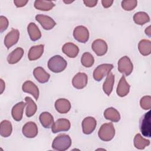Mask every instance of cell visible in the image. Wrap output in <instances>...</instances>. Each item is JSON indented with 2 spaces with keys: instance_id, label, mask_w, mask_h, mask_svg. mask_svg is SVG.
<instances>
[{
  "instance_id": "6da1fadb",
  "label": "cell",
  "mask_w": 151,
  "mask_h": 151,
  "mask_svg": "<svg viewBox=\"0 0 151 151\" xmlns=\"http://www.w3.org/2000/svg\"><path fill=\"white\" fill-rule=\"evenodd\" d=\"M67 65L66 60L59 55L52 57L48 61V67L50 71L58 73L64 71Z\"/></svg>"
},
{
  "instance_id": "7a4b0ae2",
  "label": "cell",
  "mask_w": 151,
  "mask_h": 151,
  "mask_svg": "<svg viewBox=\"0 0 151 151\" xmlns=\"http://www.w3.org/2000/svg\"><path fill=\"white\" fill-rule=\"evenodd\" d=\"M71 145V139L68 134H62L57 136L53 140L52 147L54 150L58 151H64L67 150Z\"/></svg>"
},
{
  "instance_id": "3957f363",
  "label": "cell",
  "mask_w": 151,
  "mask_h": 151,
  "mask_svg": "<svg viewBox=\"0 0 151 151\" xmlns=\"http://www.w3.org/2000/svg\"><path fill=\"white\" fill-rule=\"evenodd\" d=\"M115 135V129L112 123H107L102 124L98 132L99 138L104 142L112 140Z\"/></svg>"
},
{
  "instance_id": "277c9868",
  "label": "cell",
  "mask_w": 151,
  "mask_h": 151,
  "mask_svg": "<svg viewBox=\"0 0 151 151\" xmlns=\"http://www.w3.org/2000/svg\"><path fill=\"white\" fill-rule=\"evenodd\" d=\"M113 67V65L111 64H102L98 65L93 71V78L97 81H101L110 73Z\"/></svg>"
},
{
  "instance_id": "5b68a950",
  "label": "cell",
  "mask_w": 151,
  "mask_h": 151,
  "mask_svg": "<svg viewBox=\"0 0 151 151\" xmlns=\"http://www.w3.org/2000/svg\"><path fill=\"white\" fill-rule=\"evenodd\" d=\"M139 128L142 134L145 137H150V111L145 113L141 117L139 122Z\"/></svg>"
},
{
  "instance_id": "8992f818",
  "label": "cell",
  "mask_w": 151,
  "mask_h": 151,
  "mask_svg": "<svg viewBox=\"0 0 151 151\" xmlns=\"http://www.w3.org/2000/svg\"><path fill=\"white\" fill-rule=\"evenodd\" d=\"M133 65L129 57L124 56L118 61V71L124 76H129L133 71Z\"/></svg>"
},
{
  "instance_id": "52a82bcc",
  "label": "cell",
  "mask_w": 151,
  "mask_h": 151,
  "mask_svg": "<svg viewBox=\"0 0 151 151\" xmlns=\"http://www.w3.org/2000/svg\"><path fill=\"white\" fill-rule=\"evenodd\" d=\"M73 37L77 41L81 43H86L89 38L88 30L84 26H77L73 31Z\"/></svg>"
},
{
  "instance_id": "ba28073f",
  "label": "cell",
  "mask_w": 151,
  "mask_h": 151,
  "mask_svg": "<svg viewBox=\"0 0 151 151\" xmlns=\"http://www.w3.org/2000/svg\"><path fill=\"white\" fill-rule=\"evenodd\" d=\"M35 19L45 30H50L56 25V22L51 17L45 15L38 14L35 16Z\"/></svg>"
},
{
  "instance_id": "9c48e42d",
  "label": "cell",
  "mask_w": 151,
  "mask_h": 151,
  "mask_svg": "<svg viewBox=\"0 0 151 151\" xmlns=\"http://www.w3.org/2000/svg\"><path fill=\"white\" fill-rule=\"evenodd\" d=\"M71 127L70 121L66 119H59L54 123L51 127V130L53 133H57L60 132H67Z\"/></svg>"
},
{
  "instance_id": "30bf717a",
  "label": "cell",
  "mask_w": 151,
  "mask_h": 151,
  "mask_svg": "<svg viewBox=\"0 0 151 151\" xmlns=\"http://www.w3.org/2000/svg\"><path fill=\"white\" fill-rule=\"evenodd\" d=\"M91 48L98 56H103L106 54L108 49L106 42L102 39L94 40L91 44Z\"/></svg>"
},
{
  "instance_id": "8fae6325",
  "label": "cell",
  "mask_w": 151,
  "mask_h": 151,
  "mask_svg": "<svg viewBox=\"0 0 151 151\" xmlns=\"http://www.w3.org/2000/svg\"><path fill=\"white\" fill-rule=\"evenodd\" d=\"M97 125L96 120L93 117H87L82 122V130L85 134H90L95 130Z\"/></svg>"
},
{
  "instance_id": "7c38bea8",
  "label": "cell",
  "mask_w": 151,
  "mask_h": 151,
  "mask_svg": "<svg viewBox=\"0 0 151 151\" xmlns=\"http://www.w3.org/2000/svg\"><path fill=\"white\" fill-rule=\"evenodd\" d=\"M19 38V32L17 29H12L5 37L4 44L7 48L9 49L12 46L16 44Z\"/></svg>"
},
{
  "instance_id": "4fadbf2b",
  "label": "cell",
  "mask_w": 151,
  "mask_h": 151,
  "mask_svg": "<svg viewBox=\"0 0 151 151\" xmlns=\"http://www.w3.org/2000/svg\"><path fill=\"white\" fill-rule=\"evenodd\" d=\"M88 81V77L84 73H78L72 79V84L77 89L84 88Z\"/></svg>"
},
{
  "instance_id": "5bb4252c",
  "label": "cell",
  "mask_w": 151,
  "mask_h": 151,
  "mask_svg": "<svg viewBox=\"0 0 151 151\" xmlns=\"http://www.w3.org/2000/svg\"><path fill=\"white\" fill-rule=\"evenodd\" d=\"M22 132L26 137L34 138L38 134L37 126L33 122H28L23 126Z\"/></svg>"
},
{
  "instance_id": "9a60e30c",
  "label": "cell",
  "mask_w": 151,
  "mask_h": 151,
  "mask_svg": "<svg viewBox=\"0 0 151 151\" xmlns=\"http://www.w3.org/2000/svg\"><path fill=\"white\" fill-rule=\"evenodd\" d=\"M22 89L24 92L31 94L36 100H38L39 97V89L33 82L29 80L25 81L22 84Z\"/></svg>"
},
{
  "instance_id": "2e32d148",
  "label": "cell",
  "mask_w": 151,
  "mask_h": 151,
  "mask_svg": "<svg viewBox=\"0 0 151 151\" xmlns=\"http://www.w3.org/2000/svg\"><path fill=\"white\" fill-rule=\"evenodd\" d=\"M130 85L127 82L125 76H123L120 80H119V82L118 83L117 89H116V93L117 94L121 97H124L127 96L130 91Z\"/></svg>"
},
{
  "instance_id": "e0dca14e",
  "label": "cell",
  "mask_w": 151,
  "mask_h": 151,
  "mask_svg": "<svg viewBox=\"0 0 151 151\" xmlns=\"http://www.w3.org/2000/svg\"><path fill=\"white\" fill-rule=\"evenodd\" d=\"M33 75L35 79L40 83H45L50 79V74L45 71L41 67H37L33 71Z\"/></svg>"
},
{
  "instance_id": "ac0fdd59",
  "label": "cell",
  "mask_w": 151,
  "mask_h": 151,
  "mask_svg": "<svg viewBox=\"0 0 151 151\" xmlns=\"http://www.w3.org/2000/svg\"><path fill=\"white\" fill-rule=\"evenodd\" d=\"M71 107L70 102L65 99H59L55 102V108L56 110L61 114L68 113L70 111Z\"/></svg>"
},
{
  "instance_id": "d6986e66",
  "label": "cell",
  "mask_w": 151,
  "mask_h": 151,
  "mask_svg": "<svg viewBox=\"0 0 151 151\" xmlns=\"http://www.w3.org/2000/svg\"><path fill=\"white\" fill-rule=\"evenodd\" d=\"M44 48V45L43 44L31 47L28 53V59L30 61H34L40 58L43 54Z\"/></svg>"
},
{
  "instance_id": "ffe728a7",
  "label": "cell",
  "mask_w": 151,
  "mask_h": 151,
  "mask_svg": "<svg viewBox=\"0 0 151 151\" xmlns=\"http://www.w3.org/2000/svg\"><path fill=\"white\" fill-rule=\"evenodd\" d=\"M62 51L68 57L75 58L78 54L79 48L76 44L72 42H67L63 45Z\"/></svg>"
},
{
  "instance_id": "44dd1931",
  "label": "cell",
  "mask_w": 151,
  "mask_h": 151,
  "mask_svg": "<svg viewBox=\"0 0 151 151\" xmlns=\"http://www.w3.org/2000/svg\"><path fill=\"white\" fill-rule=\"evenodd\" d=\"M26 106V103H25L23 101H20L17 103L12 109L11 114L13 119L19 122L22 119L23 111L25 106Z\"/></svg>"
},
{
  "instance_id": "7402d4cb",
  "label": "cell",
  "mask_w": 151,
  "mask_h": 151,
  "mask_svg": "<svg viewBox=\"0 0 151 151\" xmlns=\"http://www.w3.org/2000/svg\"><path fill=\"white\" fill-rule=\"evenodd\" d=\"M24 53V50L21 47H18L13 50L7 57V61L10 64L17 63L22 57Z\"/></svg>"
},
{
  "instance_id": "603a6c76",
  "label": "cell",
  "mask_w": 151,
  "mask_h": 151,
  "mask_svg": "<svg viewBox=\"0 0 151 151\" xmlns=\"http://www.w3.org/2000/svg\"><path fill=\"white\" fill-rule=\"evenodd\" d=\"M27 31L32 41L38 40L41 37V32L34 22H30L27 27Z\"/></svg>"
},
{
  "instance_id": "cb8c5ba5",
  "label": "cell",
  "mask_w": 151,
  "mask_h": 151,
  "mask_svg": "<svg viewBox=\"0 0 151 151\" xmlns=\"http://www.w3.org/2000/svg\"><path fill=\"white\" fill-rule=\"evenodd\" d=\"M39 119L41 125L44 128L47 129L51 128L54 123L53 116L51 115V113L47 111L42 112L40 115Z\"/></svg>"
},
{
  "instance_id": "d4e9b609",
  "label": "cell",
  "mask_w": 151,
  "mask_h": 151,
  "mask_svg": "<svg viewBox=\"0 0 151 151\" xmlns=\"http://www.w3.org/2000/svg\"><path fill=\"white\" fill-rule=\"evenodd\" d=\"M104 117L106 119L113 122H118L120 120L119 112L113 107H109L104 111Z\"/></svg>"
},
{
  "instance_id": "484cf974",
  "label": "cell",
  "mask_w": 151,
  "mask_h": 151,
  "mask_svg": "<svg viewBox=\"0 0 151 151\" xmlns=\"http://www.w3.org/2000/svg\"><path fill=\"white\" fill-rule=\"evenodd\" d=\"M114 83V75L113 73H110L107 76L106 80L103 85V90L108 96H109L111 93L112 92Z\"/></svg>"
},
{
  "instance_id": "4316f807",
  "label": "cell",
  "mask_w": 151,
  "mask_h": 151,
  "mask_svg": "<svg viewBox=\"0 0 151 151\" xmlns=\"http://www.w3.org/2000/svg\"><path fill=\"white\" fill-rule=\"evenodd\" d=\"M138 49L140 53L143 56H147L151 53V42L149 40H142L138 44Z\"/></svg>"
},
{
  "instance_id": "83f0119b",
  "label": "cell",
  "mask_w": 151,
  "mask_h": 151,
  "mask_svg": "<svg viewBox=\"0 0 151 151\" xmlns=\"http://www.w3.org/2000/svg\"><path fill=\"white\" fill-rule=\"evenodd\" d=\"M34 7L41 11H48L52 9L54 6L55 4L52 1H44V0H36L34 2Z\"/></svg>"
},
{
  "instance_id": "f1b7e54d",
  "label": "cell",
  "mask_w": 151,
  "mask_h": 151,
  "mask_svg": "<svg viewBox=\"0 0 151 151\" xmlns=\"http://www.w3.org/2000/svg\"><path fill=\"white\" fill-rule=\"evenodd\" d=\"M133 143L136 148L142 150L150 145V140L142 137L140 133H137L134 137Z\"/></svg>"
},
{
  "instance_id": "f546056e",
  "label": "cell",
  "mask_w": 151,
  "mask_h": 151,
  "mask_svg": "<svg viewBox=\"0 0 151 151\" xmlns=\"http://www.w3.org/2000/svg\"><path fill=\"white\" fill-rule=\"evenodd\" d=\"M12 131V126L11 123L7 120L1 122L0 124V134L4 137H9Z\"/></svg>"
},
{
  "instance_id": "4dcf8cb0",
  "label": "cell",
  "mask_w": 151,
  "mask_h": 151,
  "mask_svg": "<svg viewBox=\"0 0 151 151\" xmlns=\"http://www.w3.org/2000/svg\"><path fill=\"white\" fill-rule=\"evenodd\" d=\"M26 102V116L28 117H32L34 116L37 110V106L35 103L32 100V99L29 97H26L25 98Z\"/></svg>"
},
{
  "instance_id": "1f68e13d",
  "label": "cell",
  "mask_w": 151,
  "mask_h": 151,
  "mask_svg": "<svg viewBox=\"0 0 151 151\" xmlns=\"http://www.w3.org/2000/svg\"><path fill=\"white\" fill-rule=\"evenodd\" d=\"M133 21L136 24L142 25L150 21V17L146 12H138L133 15Z\"/></svg>"
},
{
  "instance_id": "d6a6232c",
  "label": "cell",
  "mask_w": 151,
  "mask_h": 151,
  "mask_svg": "<svg viewBox=\"0 0 151 151\" xmlns=\"http://www.w3.org/2000/svg\"><path fill=\"white\" fill-rule=\"evenodd\" d=\"M81 63L84 67L88 68L93 65L94 58L91 53L86 52L81 56Z\"/></svg>"
},
{
  "instance_id": "836d02e7",
  "label": "cell",
  "mask_w": 151,
  "mask_h": 151,
  "mask_svg": "<svg viewBox=\"0 0 151 151\" xmlns=\"http://www.w3.org/2000/svg\"><path fill=\"white\" fill-rule=\"evenodd\" d=\"M121 4L122 7L124 10L130 11L134 9L136 7L137 1L136 0H126L123 1Z\"/></svg>"
},
{
  "instance_id": "e575fe53",
  "label": "cell",
  "mask_w": 151,
  "mask_h": 151,
  "mask_svg": "<svg viewBox=\"0 0 151 151\" xmlns=\"http://www.w3.org/2000/svg\"><path fill=\"white\" fill-rule=\"evenodd\" d=\"M140 106L144 110H149L151 108V97L145 96L140 100Z\"/></svg>"
},
{
  "instance_id": "d590c367",
  "label": "cell",
  "mask_w": 151,
  "mask_h": 151,
  "mask_svg": "<svg viewBox=\"0 0 151 151\" xmlns=\"http://www.w3.org/2000/svg\"><path fill=\"white\" fill-rule=\"evenodd\" d=\"M8 24L9 22L8 19L5 17L1 15L0 17V32L1 33L6 29L8 27Z\"/></svg>"
},
{
  "instance_id": "8d00e7d4",
  "label": "cell",
  "mask_w": 151,
  "mask_h": 151,
  "mask_svg": "<svg viewBox=\"0 0 151 151\" xmlns=\"http://www.w3.org/2000/svg\"><path fill=\"white\" fill-rule=\"evenodd\" d=\"M97 1L94 0H84L83 3L85 4L86 6L88 7H94L97 4Z\"/></svg>"
},
{
  "instance_id": "74e56055",
  "label": "cell",
  "mask_w": 151,
  "mask_h": 151,
  "mask_svg": "<svg viewBox=\"0 0 151 151\" xmlns=\"http://www.w3.org/2000/svg\"><path fill=\"white\" fill-rule=\"evenodd\" d=\"M28 1H24V0H14V4L18 8H20L25 6L28 3Z\"/></svg>"
},
{
  "instance_id": "f35d334b",
  "label": "cell",
  "mask_w": 151,
  "mask_h": 151,
  "mask_svg": "<svg viewBox=\"0 0 151 151\" xmlns=\"http://www.w3.org/2000/svg\"><path fill=\"white\" fill-rule=\"evenodd\" d=\"M113 3V1H109V0H102L101 4L104 8H108L111 6Z\"/></svg>"
},
{
  "instance_id": "ab89813d",
  "label": "cell",
  "mask_w": 151,
  "mask_h": 151,
  "mask_svg": "<svg viewBox=\"0 0 151 151\" xmlns=\"http://www.w3.org/2000/svg\"><path fill=\"white\" fill-rule=\"evenodd\" d=\"M145 34H146L147 36H149V37H150V35H151L150 26H149L148 27H147V28H146V29H145Z\"/></svg>"
},
{
  "instance_id": "60d3db41",
  "label": "cell",
  "mask_w": 151,
  "mask_h": 151,
  "mask_svg": "<svg viewBox=\"0 0 151 151\" xmlns=\"http://www.w3.org/2000/svg\"><path fill=\"white\" fill-rule=\"evenodd\" d=\"M1 94H2L5 88V83L4 82L2 79H1Z\"/></svg>"
},
{
  "instance_id": "b9f144b4",
  "label": "cell",
  "mask_w": 151,
  "mask_h": 151,
  "mask_svg": "<svg viewBox=\"0 0 151 151\" xmlns=\"http://www.w3.org/2000/svg\"><path fill=\"white\" fill-rule=\"evenodd\" d=\"M64 3H65V4H70V3H71V2H73V1H63Z\"/></svg>"
}]
</instances>
